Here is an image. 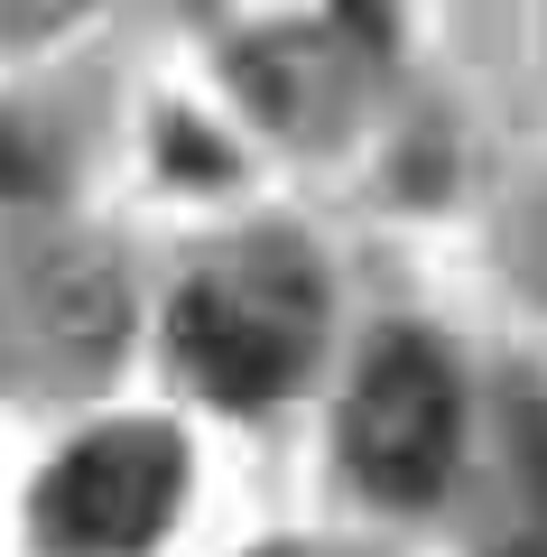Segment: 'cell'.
Segmentation results:
<instances>
[{"label": "cell", "mask_w": 547, "mask_h": 557, "mask_svg": "<svg viewBox=\"0 0 547 557\" xmlns=\"http://www.w3.org/2000/svg\"><path fill=\"white\" fill-rule=\"evenodd\" d=\"M176 493H186L176 428H149V418L102 428L38 483V548L47 557H139L176 520Z\"/></svg>", "instance_id": "3"}, {"label": "cell", "mask_w": 547, "mask_h": 557, "mask_svg": "<svg viewBox=\"0 0 547 557\" xmlns=\"http://www.w3.org/2000/svg\"><path fill=\"white\" fill-rule=\"evenodd\" d=\"M464 446V391L427 335H381L344 399V456L381 502H427Z\"/></svg>", "instance_id": "2"}, {"label": "cell", "mask_w": 547, "mask_h": 557, "mask_svg": "<svg viewBox=\"0 0 547 557\" xmlns=\"http://www.w3.org/2000/svg\"><path fill=\"white\" fill-rule=\"evenodd\" d=\"M315 325H325L315 270L288 251H251L241 270L186 278V298L167 307V344L186 362V381L223 409H260V399L288 391L315 354Z\"/></svg>", "instance_id": "1"}]
</instances>
